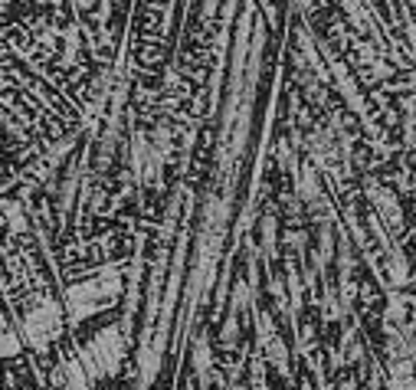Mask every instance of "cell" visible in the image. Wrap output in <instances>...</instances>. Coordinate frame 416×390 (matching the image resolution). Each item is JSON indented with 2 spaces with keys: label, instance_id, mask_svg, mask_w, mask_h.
I'll return each mask as SVG.
<instances>
[{
  "label": "cell",
  "instance_id": "1",
  "mask_svg": "<svg viewBox=\"0 0 416 390\" xmlns=\"http://www.w3.org/2000/svg\"><path fill=\"white\" fill-rule=\"evenodd\" d=\"M59 332H63V312H59L56 302H39L23 318V334L33 344H49Z\"/></svg>",
  "mask_w": 416,
  "mask_h": 390
},
{
  "label": "cell",
  "instance_id": "2",
  "mask_svg": "<svg viewBox=\"0 0 416 390\" xmlns=\"http://www.w3.org/2000/svg\"><path fill=\"white\" fill-rule=\"evenodd\" d=\"M393 390H416V387L410 377H400V381H393Z\"/></svg>",
  "mask_w": 416,
  "mask_h": 390
}]
</instances>
